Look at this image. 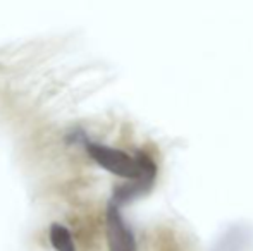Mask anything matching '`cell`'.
I'll list each match as a JSON object with an SVG mask.
<instances>
[{
  "label": "cell",
  "instance_id": "cell-1",
  "mask_svg": "<svg viewBox=\"0 0 253 251\" xmlns=\"http://www.w3.org/2000/svg\"><path fill=\"white\" fill-rule=\"evenodd\" d=\"M81 144H83L88 157L103 171L110 172L121 179H126V181L152 186L157 167L150 160V157H147L145 153L138 151V153L131 155L124 150H119V148L88 140L86 136H81Z\"/></svg>",
  "mask_w": 253,
  "mask_h": 251
},
{
  "label": "cell",
  "instance_id": "cell-2",
  "mask_svg": "<svg viewBox=\"0 0 253 251\" xmlns=\"http://www.w3.org/2000/svg\"><path fill=\"white\" fill-rule=\"evenodd\" d=\"M105 234L109 251H136V239L121 214V205L110 200L105 212Z\"/></svg>",
  "mask_w": 253,
  "mask_h": 251
},
{
  "label": "cell",
  "instance_id": "cell-3",
  "mask_svg": "<svg viewBox=\"0 0 253 251\" xmlns=\"http://www.w3.org/2000/svg\"><path fill=\"white\" fill-rule=\"evenodd\" d=\"M48 241L55 251H78L71 231L64 224H52L48 227Z\"/></svg>",
  "mask_w": 253,
  "mask_h": 251
}]
</instances>
